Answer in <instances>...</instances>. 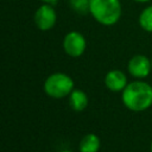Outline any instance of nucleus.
Returning <instances> with one entry per match:
<instances>
[{
	"label": "nucleus",
	"mask_w": 152,
	"mask_h": 152,
	"mask_svg": "<svg viewBox=\"0 0 152 152\" xmlns=\"http://www.w3.org/2000/svg\"><path fill=\"white\" fill-rule=\"evenodd\" d=\"M151 62H152V59H151Z\"/></svg>",
	"instance_id": "16"
},
{
	"label": "nucleus",
	"mask_w": 152,
	"mask_h": 152,
	"mask_svg": "<svg viewBox=\"0 0 152 152\" xmlns=\"http://www.w3.org/2000/svg\"><path fill=\"white\" fill-rule=\"evenodd\" d=\"M124 106L132 112H142L152 106V86L145 81H133L121 94Z\"/></svg>",
	"instance_id": "1"
},
{
	"label": "nucleus",
	"mask_w": 152,
	"mask_h": 152,
	"mask_svg": "<svg viewBox=\"0 0 152 152\" xmlns=\"http://www.w3.org/2000/svg\"><path fill=\"white\" fill-rule=\"evenodd\" d=\"M150 150H151V152H152V141H151V146H150Z\"/></svg>",
	"instance_id": "15"
},
{
	"label": "nucleus",
	"mask_w": 152,
	"mask_h": 152,
	"mask_svg": "<svg viewBox=\"0 0 152 152\" xmlns=\"http://www.w3.org/2000/svg\"><path fill=\"white\" fill-rule=\"evenodd\" d=\"M69 6L75 13L80 15L90 13V0H69Z\"/></svg>",
	"instance_id": "11"
},
{
	"label": "nucleus",
	"mask_w": 152,
	"mask_h": 152,
	"mask_svg": "<svg viewBox=\"0 0 152 152\" xmlns=\"http://www.w3.org/2000/svg\"><path fill=\"white\" fill-rule=\"evenodd\" d=\"M43 89L52 99H63L74 90V80L64 72H53L44 81Z\"/></svg>",
	"instance_id": "3"
},
{
	"label": "nucleus",
	"mask_w": 152,
	"mask_h": 152,
	"mask_svg": "<svg viewBox=\"0 0 152 152\" xmlns=\"http://www.w3.org/2000/svg\"><path fill=\"white\" fill-rule=\"evenodd\" d=\"M135 2H139V4H146V2H150L151 0H133Z\"/></svg>",
	"instance_id": "13"
},
{
	"label": "nucleus",
	"mask_w": 152,
	"mask_h": 152,
	"mask_svg": "<svg viewBox=\"0 0 152 152\" xmlns=\"http://www.w3.org/2000/svg\"><path fill=\"white\" fill-rule=\"evenodd\" d=\"M127 69L133 77L138 80H142L147 77L152 71V62L145 55H134L128 61Z\"/></svg>",
	"instance_id": "6"
},
{
	"label": "nucleus",
	"mask_w": 152,
	"mask_h": 152,
	"mask_svg": "<svg viewBox=\"0 0 152 152\" xmlns=\"http://www.w3.org/2000/svg\"><path fill=\"white\" fill-rule=\"evenodd\" d=\"M33 21L37 28H39L40 31L51 30L57 23V12L53 5H50V4L40 5L34 12Z\"/></svg>",
	"instance_id": "5"
},
{
	"label": "nucleus",
	"mask_w": 152,
	"mask_h": 152,
	"mask_svg": "<svg viewBox=\"0 0 152 152\" xmlns=\"http://www.w3.org/2000/svg\"><path fill=\"white\" fill-rule=\"evenodd\" d=\"M95 21L103 26L115 25L122 15L120 0H90V13Z\"/></svg>",
	"instance_id": "2"
},
{
	"label": "nucleus",
	"mask_w": 152,
	"mask_h": 152,
	"mask_svg": "<svg viewBox=\"0 0 152 152\" xmlns=\"http://www.w3.org/2000/svg\"><path fill=\"white\" fill-rule=\"evenodd\" d=\"M43 4H50V5H55V4H57L59 0H40Z\"/></svg>",
	"instance_id": "12"
},
{
	"label": "nucleus",
	"mask_w": 152,
	"mask_h": 152,
	"mask_svg": "<svg viewBox=\"0 0 152 152\" xmlns=\"http://www.w3.org/2000/svg\"><path fill=\"white\" fill-rule=\"evenodd\" d=\"M58 152H72V151H70V150H62V151H58Z\"/></svg>",
	"instance_id": "14"
},
{
	"label": "nucleus",
	"mask_w": 152,
	"mask_h": 152,
	"mask_svg": "<svg viewBox=\"0 0 152 152\" xmlns=\"http://www.w3.org/2000/svg\"><path fill=\"white\" fill-rule=\"evenodd\" d=\"M127 84L128 83H127L126 75L119 69H113L108 71L104 76V86L110 91H114V93L122 91Z\"/></svg>",
	"instance_id": "7"
},
{
	"label": "nucleus",
	"mask_w": 152,
	"mask_h": 152,
	"mask_svg": "<svg viewBox=\"0 0 152 152\" xmlns=\"http://www.w3.org/2000/svg\"><path fill=\"white\" fill-rule=\"evenodd\" d=\"M100 138L94 133H88L81 139L78 144V150L80 152H97L100 150Z\"/></svg>",
	"instance_id": "9"
},
{
	"label": "nucleus",
	"mask_w": 152,
	"mask_h": 152,
	"mask_svg": "<svg viewBox=\"0 0 152 152\" xmlns=\"http://www.w3.org/2000/svg\"><path fill=\"white\" fill-rule=\"evenodd\" d=\"M69 104L72 110L82 112L88 106V96L81 89H74L69 95Z\"/></svg>",
	"instance_id": "8"
},
{
	"label": "nucleus",
	"mask_w": 152,
	"mask_h": 152,
	"mask_svg": "<svg viewBox=\"0 0 152 152\" xmlns=\"http://www.w3.org/2000/svg\"><path fill=\"white\" fill-rule=\"evenodd\" d=\"M62 46L64 52L74 58L82 56L87 49V40L86 37L78 31H70L68 32L62 42Z\"/></svg>",
	"instance_id": "4"
},
{
	"label": "nucleus",
	"mask_w": 152,
	"mask_h": 152,
	"mask_svg": "<svg viewBox=\"0 0 152 152\" xmlns=\"http://www.w3.org/2000/svg\"><path fill=\"white\" fill-rule=\"evenodd\" d=\"M138 24L144 31L152 33V5L142 8L138 17Z\"/></svg>",
	"instance_id": "10"
}]
</instances>
